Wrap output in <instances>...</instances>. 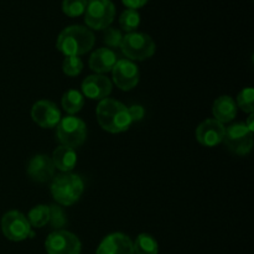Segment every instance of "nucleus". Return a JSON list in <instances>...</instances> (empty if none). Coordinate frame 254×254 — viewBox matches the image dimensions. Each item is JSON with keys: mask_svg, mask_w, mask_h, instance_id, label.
Here are the masks:
<instances>
[{"mask_svg": "<svg viewBox=\"0 0 254 254\" xmlns=\"http://www.w3.org/2000/svg\"><path fill=\"white\" fill-rule=\"evenodd\" d=\"M87 1H88V2H89V1H92V0H87Z\"/></svg>", "mask_w": 254, "mask_h": 254, "instance_id": "31", "label": "nucleus"}, {"mask_svg": "<svg viewBox=\"0 0 254 254\" xmlns=\"http://www.w3.org/2000/svg\"><path fill=\"white\" fill-rule=\"evenodd\" d=\"M226 128L216 119H206L196 129V139L198 143L207 148L218 145L225 138Z\"/></svg>", "mask_w": 254, "mask_h": 254, "instance_id": "12", "label": "nucleus"}, {"mask_svg": "<svg viewBox=\"0 0 254 254\" xmlns=\"http://www.w3.org/2000/svg\"><path fill=\"white\" fill-rule=\"evenodd\" d=\"M253 119H254V114L251 113L250 117H248L247 119V123H245L246 126H247V128L250 129L251 131H254V124H253Z\"/></svg>", "mask_w": 254, "mask_h": 254, "instance_id": "30", "label": "nucleus"}, {"mask_svg": "<svg viewBox=\"0 0 254 254\" xmlns=\"http://www.w3.org/2000/svg\"><path fill=\"white\" fill-rule=\"evenodd\" d=\"M83 94L78 91L69 89V91H67L66 93L62 96V107H64V109L69 114V116H73V114L78 113V112L83 108Z\"/></svg>", "mask_w": 254, "mask_h": 254, "instance_id": "19", "label": "nucleus"}, {"mask_svg": "<svg viewBox=\"0 0 254 254\" xmlns=\"http://www.w3.org/2000/svg\"><path fill=\"white\" fill-rule=\"evenodd\" d=\"M83 69V62L78 56H66L62 64V71L67 76H78Z\"/></svg>", "mask_w": 254, "mask_h": 254, "instance_id": "25", "label": "nucleus"}, {"mask_svg": "<svg viewBox=\"0 0 254 254\" xmlns=\"http://www.w3.org/2000/svg\"><path fill=\"white\" fill-rule=\"evenodd\" d=\"M118 61L117 55L111 49H98L89 57V68L96 73H107L113 69L114 64Z\"/></svg>", "mask_w": 254, "mask_h": 254, "instance_id": "16", "label": "nucleus"}, {"mask_svg": "<svg viewBox=\"0 0 254 254\" xmlns=\"http://www.w3.org/2000/svg\"><path fill=\"white\" fill-rule=\"evenodd\" d=\"M27 174L31 180L44 184L52 180L55 175V166L51 158L45 154L32 156L27 165Z\"/></svg>", "mask_w": 254, "mask_h": 254, "instance_id": "14", "label": "nucleus"}, {"mask_svg": "<svg viewBox=\"0 0 254 254\" xmlns=\"http://www.w3.org/2000/svg\"><path fill=\"white\" fill-rule=\"evenodd\" d=\"M119 24H121V27L129 32H134L136 29H138L139 24H140V15L136 10L133 9H127L122 12L121 17H119Z\"/></svg>", "mask_w": 254, "mask_h": 254, "instance_id": "22", "label": "nucleus"}, {"mask_svg": "<svg viewBox=\"0 0 254 254\" xmlns=\"http://www.w3.org/2000/svg\"><path fill=\"white\" fill-rule=\"evenodd\" d=\"M134 254H158L159 246L155 238L148 233H140L133 242Z\"/></svg>", "mask_w": 254, "mask_h": 254, "instance_id": "20", "label": "nucleus"}, {"mask_svg": "<svg viewBox=\"0 0 254 254\" xmlns=\"http://www.w3.org/2000/svg\"><path fill=\"white\" fill-rule=\"evenodd\" d=\"M212 114L220 123H230L235 119L237 114V104L235 99L230 96H221L213 102L212 106Z\"/></svg>", "mask_w": 254, "mask_h": 254, "instance_id": "17", "label": "nucleus"}, {"mask_svg": "<svg viewBox=\"0 0 254 254\" xmlns=\"http://www.w3.org/2000/svg\"><path fill=\"white\" fill-rule=\"evenodd\" d=\"M93 32L86 26L72 25L61 31L57 37L56 47L64 56H81L94 46Z\"/></svg>", "mask_w": 254, "mask_h": 254, "instance_id": "2", "label": "nucleus"}, {"mask_svg": "<svg viewBox=\"0 0 254 254\" xmlns=\"http://www.w3.org/2000/svg\"><path fill=\"white\" fill-rule=\"evenodd\" d=\"M51 160L55 169H59L62 173H69L77 164V154L74 149L61 145L54 151Z\"/></svg>", "mask_w": 254, "mask_h": 254, "instance_id": "18", "label": "nucleus"}, {"mask_svg": "<svg viewBox=\"0 0 254 254\" xmlns=\"http://www.w3.org/2000/svg\"><path fill=\"white\" fill-rule=\"evenodd\" d=\"M84 21L93 30H104L109 27L116 16V6L111 0H92L88 2Z\"/></svg>", "mask_w": 254, "mask_h": 254, "instance_id": "6", "label": "nucleus"}, {"mask_svg": "<svg viewBox=\"0 0 254 254\" xmlns=\"http://www.w3.org/2000/svg\"><path fill=\"white\" fill-rule=\"evenodd\" d=\"M84 184L81 176L72 173H62L54 176L51 183L52 197L60 205L71 206L81 198Z\"/></svg>", "mask_w": 254, "mask_h": 254, "instance_id": "3", "label": "nucleus"}, {"mask_svg": "<svg viewBox=\"0 0 254 254\" xmlns=\"http://www.w3.org/2000/svg\"><path fill=\"white\" fill-rule=\"evenodd\" d=\"M128 112H129V116H130L131 122L141 121L144 114H145L144 108L141 106H139V104H134V106L128 107Z\"/></svg>", "mask_w": 254, "mask_h": 254, "instance_id": "28", "label": "nucleus"}, {"mask_svg": "<svg viewBox=\"0 0 254 254\" xmlns=\"http://www.w3.org/2000/svg\"><path fill=\"white\" fill-rule=\"evenodd\" d=\"M27 221H29L31 227H44L50 221V206L46 205H37L31 208L27 215Z\"/></svg>", "mask_w": 254, "mask_h": 254, "instance_id": "21", "label": "nucleus"}, {"mask_svg": "<svg viewBox=\"0 0 254 254\" xmlns=\"http://www.w3.org/2000/svg\"><path fill=\"white\" fill-rule=\"evenodd\" d=\"M113 82L122 91H130L135 88L139 82L138 66L130 60H119L116 62L113 69Z\"/></svg>", "mask_w": 254, "mask_h": 254, "instance_id": "10", "label": "nucleus"}, {"mask_svg": "<svg viewBox=\"0 0 254 254\" xmlns=\"http://www.w3.org/2000/svg\"><path fill=\"white\" fill-rule=\"evenodd\" d=\"M112 82L103 74H91L82 82V93L93 101L106 99L112 93Z\"/></svg>", "mask_w": 254, "mask_h": 254, "instance_id": "13", "label": "nucleus"}, {"mask_svg": "<svg viewBox=\"0 0 254 254\" xmlns=\"http://www.w3.org/2000/svg\"><path fill=\"white\" fill-rule=\"evenodd\" d=\"M31 118L41 128L50 129L56 127L61 121V112L54 102L42 99L32 106Z\"/></svg>", "mask_w": 254, "mask_h": 254, "instance_id": "11", "label": "nucleus"}, {"mask_svg": "<svg viewBox=\"0 0 254 254\" xmlns=\"http://www.w3.org/2000/svg\"><path fill=\"white\" fill-rule=\"evenodd\" d=\"M237 104L246 113H253L254 112V89L252 87L243 88L237 96Z\"/></svg>", "mask_w": 254, "mask_h": 254, "instance_id": "24", "label": "nucleus"}, {"mask_svg": "<svg viewBox=\"0 0 254 254\" xmlns=\"http://www.w3.org/2000/svg\"><path fill=\"white\" fill-rule=\"evenodd\" d=\"M122 1H123V4L126 5L127 7H129V9L136 10L139 9V7L144 6L149 0H122Z\"/></svg>", "mask_w": 254, "mask_h": 254, "instance_id": "29", "label": "nucleus"}, {"mask_svg": "<svg viewBox=\"0 0 254 254\" xmlns=\"http://www.w3.org/2000/svg\"><path fill=\"white\" fill-rule=\"evenodd\" d=\"M121 50L130 61H144L155 54L154 40L144 32H129L123 36Z\"/></svg>", "mask_w": 254, "mask_h": 254, "instance_id": "4", "label": "nucleus"}, {"mask_svg": "<svg viewBox=\"0 0 254 254\" xmlns=\"http://www.w3.org/2000/svg\"><path fill=\"white\" fill-rule=\"evenodd\" d=\"M99 126L108 133H123L131 126L128 107L116 99H102L96 109Z\"/></svg>", "mask_w": 254, "mask_h": 254, "instance_id": "1", "label": "nucleus"}, {"mask_svg": "<svg viewBox=\"0 0 254 254\" xmlns=\"http://www.w3.org/2000/svg\"><path fill=\"white\" fill-rule=\"evenodd\" d=\"M50 223H51L52 227L59 228L64 226L66 223V217H64V212L60 207L57 206H50Z\"/></svg>", "mask_w": 254, "mask_h": 254, "instance_id": "27", "label": "nucleus"}, {"mask_svg": "<svg viewBox=\"0 0 254 254\" xmlns=\"http://www.w3.org/2000/svg\"><path fill=\"white\" fill-rule=\"evenodd\" d=\"M47 254H81L82 245L76 235L59 230L49 235L45 242Z\"/></svg>", "mask_w": 254, "mask_h": 254, "instance_id": "9", "label": "nucleus"}, {"mask_svg": "<svg viewBox=\"0 0 254 254\" xmlns=\"http://www.w3.org/2000/svg\"><path fill=\"white\" fill-rule=\"evenodd\" d=\"M88 1L87 0H64L62 11L69 17H77L84 14Z\"/></svg>", "mask_w": 254, "mask_h": 254, "instance_id": "23", "label": "nucleus"}, {"mask_svg": "<svg viewBox=\"0 0 254 254\" xmlns=\"http://www.w3.org/2000/svg\"><path fill=\"white\" fill-rule=\"evenodd\" d=\"M27 217L19 211H9L1 218L2 235L12 242H21L29 237H34Z\"/></svg>", "mask_w": 254, "mask_h": 254, "instance_id": "7", "label": "nucleus"}, {"mask_svg": "<svg viewBox=\"0 0 254 254\" xmlns=\"http://www.w3.org/2000/svg\"><path fill=\"white\" fill-rule=\"evenodd\" d=\"M223 141L236 155L245 156L253 148V131L245 123H235L226 128Z\"/></svg>", "mask_w": 254, "mask_h": 254, "instance_id": "8", "label": "nucleus"}, {"mask_svg": "<svg viewBox=\"0 0 254 254\" xmlns=\"http://www.w3.org/2000/svg\"><path fill=\"white\" fill-rule=\"evenodd\" d=\"M57 140L67 148H78L86 141L87 127L81 118L67 116L61 118L57 124Z\"/></svg>", "mask_w": 254, "mask_h": 254, "instance_id": "5", "label": "nucleus"}, {"mask_svg": "<svg viewBox=\"0 0 254 254\" xmlns=\"http://www.w3.org/2000/svg\"><path fill=\"white\" fill-rule=\"evenodd\" d=\"M96 254H134L133 242L124 233H111L102 241Z\"/></svg>", "mask_w": 254, "mask_h": 254, "instance_id": "15", "label": "nucleus"}, {"mask_svg": "<svg viewBox=\"0 0 254 254\" xmlns=\"http://www.w3.org/2000/svg\"><path fill=\"white\" fill-rule=\"evenodd\" d=\"M122 40H123V35H122L121 30L114 29V27H107V29H104L103 41L107 46L121 47Z\"/></svg>", "mask_w": 254, "mask_h": 254, "instance_id": "26", "label": "nucleus"}]
</instances>
